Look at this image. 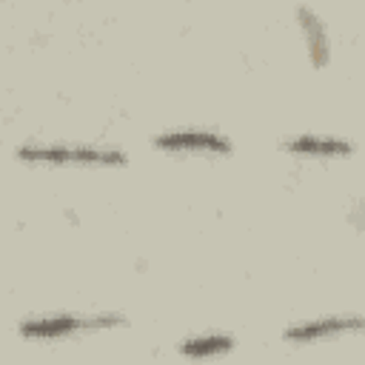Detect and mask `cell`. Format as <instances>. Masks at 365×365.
Masks as SVG:
<instances>
[{"instance_id": "cell-1", "label": "cell", "mask_w": 365, "mask_h": 365, "mask_svg": "<svg viewBox=\"0 0 365 365\" xmlns=\"http://www.w3.org/2000/svg\"><path fill=\"white\" fill-rule=\"evenodd\" d=\"M14 157L31 165H91V168L125 165V154L120 148H103V145H66V143L20 145Z\"/></svg>"}, {"instance_id": "cell-2", "label": "cell", "mask_w": 365, "mask_h": 365, "mask_svg": "<svg viewBox=\"0 0 365 365\" xmlns=\"http://www.w3.org/2000/svg\"><path fill=\"white\" fill-rule=\"evenodd\" d=\"M125 325L123 314H94V317H83V314H46V317H31L20 322V336L26 339H66V336H77L83 331H108Z\"/></svg>"}, {"instance_id": "cell-3", "label": "cell", "mask_w": 365, "mask_h": 365, "mask_svg": "<svg viewBox=\"0 0 365 365\" xmlns=\"http://www.w3.org/2000/svg\"><path fill=\"white\" fill-rule=\"evenodd\" d=\"M151 145L168 154H231V140L208 128H177L151 137Z\"/></svg>"}, {"instance_id": "cell-4", "label": "cell", "mask_w": 365, "mask_h": 365, "mask_svg": "<svg viewBox=\"0 0 365 365\" xmlns=\"http://www.w3.org/2000/svg\"><path fill=\"white\" fill-rule=\"evenodd\" d=\"M362 331V317H322V319H311L302 325H291L282 331V339L288 345H311V342H322V339H334L342 334H359Z\"/></svg>"}, {"instance_id": "cell-5", "label": "cell", "mask_w": 365, "mask_h": 365, "mask_svg": "<svg viewBox=\"0 0 365 365\" xmlns=\"http://www.w3.org/2000/svg\"><path fill=\"white\" fill-rule=\"evenodd\" d=\"M282 151L297 154V157H348L354 154V143L342 137H328V134H294L282 140Z\"/></svg>"}, {"instance_id": "cell-6", "label": "cell", "mask_w": 365, "mask_h": 365, "mask_svg": "<svg viewBox=\"0 0 365 365\" xmlns=\"http://www.w3.org/2000/svg\"><path fill=\"white\" fill-rule=\"evenodd\" d=\"M297 23L305 34V46H308V57H311V66L314 68H325L328 60H331V40H328V31H325V23L322 17L308 9V6H299L297 9Z\"/></svg>"}, {"instance_id": "cell-7", "label": "cell", "mask_w": 365, "mask_h": 365, "mask_svg": "<svg viewBox=\"0 0 365 365\" xmlns=\"http://www.w3.org/2000/svg\"><path fill=\"white\" fill-rule=\"evenodd\" d=\"M237 339L231 334H200V336H188L180 342V354L182 356H220L234 351Z\"/></svg>"}]
</instances>
